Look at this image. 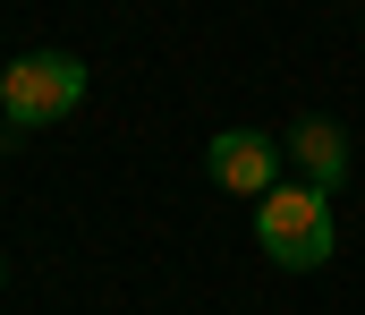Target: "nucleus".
Returning <instances> with one entry per match:
<instances>
[{
  "label": "nucleus",
  "mask_w": 365,
  "mask_h": 315,
  "mask_svg": "<svg viewBox=\"0 0 365 315\" xmlns=\"http://www.w3.org/2000/svg\"><path fill=\"white\" fill-rule=\"evenodd\" d=\"M255 247L272 256L280 273H323V264H331V247H340V230H331V196H314V188L280 179L272 196L255 205Z\"/></svg>",
  "instance_id": "obj_1"
},
{
  "label": "nucleus",
  "mask_w": 365,
  "mask_h": 315,
  "mask_svg": "<svg viewBox=\"0 0 365 315\" xmlns=\"http://www.w3.org/2000/svg\"><path fill=\"white\" fill-rule=\"evenodd\" d=\"M86 103V60L77 51H17L0 69V128H51Z\"/></svg>",
  "instance_id": "obj_2"
},
{
  "label": "nucleus",
  "mask_w": 365,
  "mask_h": 315,
  "mask_svg": "<svg viewBox=\"0 0 365 315\" xmlns=\"http://www.w3.org/2000/svg\"><path fill=\"white\" fill-rule=\"evenodd\" d=\"M280 136H264V128H221L212 145H204V171H212V188H230V196H272L280 188Z\"/></svg>",
  "instance_id": "obj_3"
},
{
  "label": "nucleus",
  "mask_w": 365,
  "mask_h": 315,
  "mask_svg": "<svg viewBox=\"0 0 365 315\" xmlns=\"http://www.w3.org/2000/svg\"><path fill=\"white\" fill-rule=\"evenodd\" d=\"M280 154L297 162V188H314V196H331V188L349 179V128L323 119V111H306V119L280 136Z\"/></svg>",
  "instance_id": "obj_4"
},
{
  "label": "nucleus",
  "mask_w": 365,
  "mask_h": 315,
  "mask_svg": "<svg viewBox=\"0 0 365 315\" xmlns=\"http://www.w3.org/2000/svg\"><path fill=\"white\" fill-rule=\"evenodd\" d=\"M0 281H9V264H0Z\"/></svg>",
  "instance_id": "obj_5"
}]
</instances>
